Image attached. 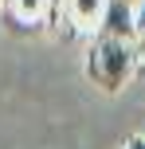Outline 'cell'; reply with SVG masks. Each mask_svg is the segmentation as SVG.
Returning <instances> with one entry per match:
<instances>
[{"mask_svg": "<svg viewBox=\"0 0 145 149\" xmlns=\"http://www.w3.org/2000/svg\"><path fill=\"white\" fill-rule=\"evenodd\" d=\"M98 36H106V39H126V43H137V28H133V4L110 0V4H106V16H102Z\"/></svg>", "mask_w": 145, "mask_h": 149, "instance_id": "obj_3", "label": "cell"}, {"mask_svg": "<svg viewBox=\"0 0 145 149\" xmlns=\"http://www.w3.org/2000/svg\"><path fill=\"white\" fill-rule=\"evenodd\" d=\"M122 149H145V134H133V137H126V145Z\"/></svg>", "mask_w": 145, "mask_h": 149, "instance_id": "obj_6", "label": "cell"}, {"mask_svg": "<svg viewBox=\"0 0 145 149\" xmlns=\"http://www.w3.org/2000/svg\"><path fill=\"white\" fill-rule=\"evenodd\" d=\"M51 12H55L51 0H4V16L12 24H20V28H35V24H43Z\"/></svg>", "mask_w": 145, "mask_h": 149, "instance_id": "obj_4", "label": "cell"}, {"mask_svg": "<svg viewBox=\"0 0 145 149\" xmlns=\"http://www.w3.org/2000/svg\"><path fill=\"white\" fill-rule=\"evenodd\" d=\"M110 0H59V16L71 24L75 36H98Z\"/></svg>", "mask_w": 145, "mask_h": 149, "instance_id": "obj_2", "label": "cell"}, {"mask_svg": "<svg viewBox=\"0 0 145 149\" xmlns=\"http://www.w3.org/2000/svg\"><path fill=\"white\" fill-rule=\"evenodd\" d=\"M86 79L102 90V94H118L126 82L137 74V47L126 39H106L94 36L90 51H86Z\"/></svg>", "mask_w": 145, "mask_h": 149, "instance_id": "obj_1", "label": "cell"}, {"mask_svg": "<svg viewBox=\"0 0 145 149\" xmlns=\"http://www.w3.org/2000/svg\"><path fill=\"white\" fill-rule=\"evenodd\" d=\"M122 4H133V8H137V4H141V0H122Z\"/></svg>", "mask_w": 145, "mask_h": 149, "instance_id": "obj_7", "label": "cell"}, {"mask_svg": "<svg viewBox=\"0 0 145 149\" xmlns=\"http://www.w3.org/2000/svg\"><path fill=\"white\" fill-rule=\"evenodd\" d=\"M133 28H137V43H145V0L133 8Z\"/></svg>", "mask_w": 145, "mask_h": 149, "instance_id": "obj_5", "label": "cell"}]
</instances>
